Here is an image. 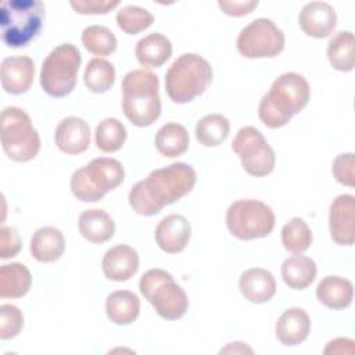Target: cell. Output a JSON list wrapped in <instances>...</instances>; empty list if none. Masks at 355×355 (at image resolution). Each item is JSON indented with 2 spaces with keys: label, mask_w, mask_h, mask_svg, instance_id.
Returning a JSON list of instances; mask_svg holds the SVG:
<instances>
[{
  "label": "cell",
  "mask_w": 355,
  "mask_h": 355,
  "mask_svg": "<svg viewBox=\"0 0 355 355\" xmlns=\"http://www.w3.org/2000/svg\"><path fill=\"white\" fill-rule=\"evenodd\" d=\"M135 54L140 65L159 68L171 58L172 43L165 35L154 32L137 42Z\"/></svg>",
  "instance_id": "23"
},
{
  "label": "cell",
  "mask_w": 355,
  "mask_h": 355,
  "mask_svg": "<svg viewBox=\"0 0 355 355\" xmlns=\"http://www.w3.org/2000/svg\"><path fill=\"white\" fill-rule=\"evenodd\" d=\"M83 82L90 92L98 94L105 93L114 86L115 68L110 61L96 57L87 62L83 73Z\"/></svg>",
  "instance_id": "31"
},
{
  "label": "cell",
  "mask_w": 355,
  "mask_h": 355,
  "mask_svg": "<svg viewBox=\"0 0 355 355\" xmlns=\"http://www.w3.org/2000/svg\"><path fill=\"white\" fill-rule=\"evenodd\" d=\"M101 269L108 280L126 282L139 269V254L130 245L118 244L104 254Z\"/></svg>",
  "instance_id": "18"
},
{
  "label": "cell",
  "mask_w": 355,
  "mask_h": 355,
  "mask_svg": "<svg viewBox=\"0 0 355 355\" xmlns=\"http://www.w3.org/2000/svg\"><path fill=\"white\" fill-rule=\"evenodd\" d=\"M191 237V226L189 220L179 214H171L159 220L155 229V241L166 254H178L183 251Z\"/></svg>",
  "instance_id": "15"
},
{
  "label": "cell",
  "mask_w": 355,
  "mask_h": 355,
  "mask_svg": "<svg viewBox=\"0 0 355 355\" xmlns=\"http://www.w3.org/2000/svg\"><path fill=\"white\" fill-rule=\"evenodd\" d=\"M80 62V51L72 43L54 47L40 69V86L44 93L55 98L68 96L76 86Z\"/></svg>",
  "instance_id": "8"
},
{
  "label": "cell",
  "mask_w": 355,
  "mask_h": 355,
  "mask_svg": "<svg viewBox=\"0 0 355 355\" xmlns=\"http://www.w3.org/2000/svg\"><path fill=\"white\" fill-rule=\"evenodd\" d=\"M276 216L272 208L254 198L232 202L226 211V226L239 240H255L272 233Z\"/></svg>",
  "instance_id": "10"
},
{
  "label": "cell",
  "mask_w": 355,
  "mask_h": 355,
  "mask_svg": "<svg viewBox=\"0 0 355 355\" xmlns=\"http://www.w3.org/2000/svg\"><path fill=\"white\" fill-rule=\"evenodd\" d=\"M354 340L334 338L324 348V354H354Z\"/></svg>",
  "instance_id": "41"
},
{
  "label": "cell",
  "mask_w": 355,
  "mask_h": 355,
  "mask_svg": "<svg viewBox=\"0 0 355 355\" xmlns=\"http://www.w3.org/2000/svg\"><path fill=\"white\" fill-rule=\"evenodd\" d=\"M354 168H355L354 153H343L334 158L331 172H333L334 179L340 184L354 187L355 186Z\"/></svg>",
  "instance_id": "37"
},
{
  "label": "cell",
  "mask_w": 355,
  "mask_h": 355,
  "mask_svg": "<svg viewBox=\"0 0 355 355\" xmlns=\"http://www.w3.org/2000/svg\"><path fill=\"white\" fill-rule=\"evenodd\" d=\"M158 76L144 68L129 71L122 79V110L139 128L153 125L161 115Z\"/></svg>",
  "instance_id": "3"
},
{
  "label": "cell",
  "mask_w": 355,
  "mask_h": 355,
  "mask_svg": "<svg viewBox=\"0 0 355 355\" xmlns=\"http://www.w3.org/2000/svg\"><path fill=\"white\" fill-rule=\"evenodd\" d=\"M318 301L330 309H345L352 304L354 286L348 279L326 276L316 287Z\"/></svg>",
  "instance_id": "22"
},
{
  "label": "cell",
  "mask_w": 355,
  "mask_h": 355,
  "mask_svg": "<svg viewBox=\"0 0 355 355\" xmlns=\"http://www.w3.org/2000/svg\"><path fill=\"white\" fill-rule=\"evenodd\" d=\"M318 268L312 258L295 254L282 263V279L293 290H304L311 286L316 277Z\"/></svg>",
  "instance_id": "26"
},
{
  "label": "cell",
  "mask_w": 355,
  "mask_h": 355,
  "mask_svg": "<svg viewBox=\"0 0 355 355\" xmlns=\"http://www.w3.org/2000/svg\"><path fill=\"white\" fill-rule=\"evenodd\" d=\"M126 128L116 118L103 119L94 132L96 146L103 153H115L122 148L126 141Z\"/></svg>",
  "instance_id": "32"
},
{
  "label": "cell",
  "mask_w": 355,
  "mask_h": 355,
  "mask_svg": "<svg viewBox=\"0 0 355 355\" xmlns=\"http://www.w3.org/2000/svg\"><path fill=\"white\" fill-rule=\"evenodd\" d=\"M257 0H233V1H218V7L230 17H243L257 8Z\"/></svg>",
  "instance_id": "40"
},
{
  "label": "cell",
  "mask_w": 355,
  "mask_h": 355,
  "mask_svg": "<svg viewBox=\"0 0 355 355\" xmlns=\"http://www.w3.org/2000/svg\"><path fill=\"white\" fill-rule=\"evenodd\" d=\"M230 132V123L222 114H208L196 125V139L205 147H216L222 144Z\"/></svg>",
  "instance_id": "30"
},
{
  "label": "cell",
  "mask_w": 355,
  "mask_h": 355,
  "mask_svg": "<svg viewBox=\"0 0 355 355\" xmlns=\"http://www.w3.org/2000/svg\"><path fill=\"white\" fill-rule=\"evenodd\" d=\"M22 241L15 227L1 226L0 229V258L8 259L15 257L21 250Z\"/></svg>",
  "instance_id": "38"
},
{
  "label": "cell",
  "mask_w": 355,
  "mask_h": 355,
  "mask_svg": "<svg viewBox=\"0 0 355 355\" xmlns=\"http://www.w3.org/2000/svg\"><path fill=\"white\" fill-rule=\"evenodd\" d=\"M24 327V315L15 305L3 304L0 306V337L10 340L18 336Z\"/></svg>",
  "instance_id": "36"
},
{
  "label": "cell",
  "mask_w": 355,
  "mask_h": 355,
  "mask_svg": "<svg viewBox=\"0 0 355 355\" xmlns=\"http://www.w3.org/2000/svg\"><path fill=\"white\" fill-rule=\"evenodd\" d=\"M32 286L29 269L19 262L1 265L0 268V297L21 298L28 294Z\"/></svg>",
  "instance_id": "27"
},
{
  "label": "cell",
  "mask_w": 355,
  "mask_h": 355,
  "mask_svg": "<svg viewBox=\"0 0 355 355\" xmlns=\"http://www.w3.org/2000/svg\"><path fill=\"white\" fill-rule=\"evenodd\" d=\"M125 179V169L115 158L100 157L76 169L71 176V191L83 202L101 200Z\"/></svg>",
  "instance_id": "6"
},
{
  "label": "cell",
  "mask_w": 355,
  "mask_h": 355,
  "mask_svg": "<svg viewBox=\"0 0 355 355\" xmlns=\"http://www.w3.org/2000/svg\"><path fill=\"white\" fill-rule=\"evenodd\" d=\"M35 79V62L28 55H12L1 61V86L14 96L26 93Z\"/></svg>",
  "instance_id": "16"
},
{
  "label": "cell",
  "mask_w": 355,
  "mask_h": 355,
  "mask_svg": "<svg viewBox=\"0 0 355 355\" xmlns=\"http://www.w3.org/2000/svg\"><path fill=\"white\" fill-rule=\"evenodd\" d=\"M1 147L15 162L33 159L40 150V137L29 115L19 107H6L0 115Z\"/></svg>",
  "instance_id": "9"
},
{
  "label": "cell",
  "mask_w": 355,
  "mask_h": 355,
  "mask_svg": "<svg viewBox=\"0 0 355 355\" xmlns=\"http://www.w3.org/2000/svg\"><path fill=\"white\" fill-rule=\"evenodd\" d=\"M139 290L165 320L180 319L187 312L189 297L186 291L164 269L154 268L147 270L140 277Z\"/></svg>",
  "instance_id": "7"
},
{
  "label": "cell",
  "mask_w": 355,
  "mask_h": 355,
  "mask_svg": "<svg viewBox=\"0 0 355 355\" xmlns=\"http://www.w3.org/2000/svg\"><path fill=\"white\" fill-rule=\"evenodd\" d=\"M232 150L239 155L244 171L251 176L262 178L275 169V151L261 130L254 126L239 129L233 139Z\"/></svg>",
  "instance_id": "12"
},
{
  "label": "cell",
  "mask_w": 355,
  "mask_h": 355,
  "mask_svg": "<svg viewBox=\"0 0 355 355\" xmlns=\"http://www.w3.org/2000/svg\"><path fill=\"white\" fill-rule=\"evenodd\" d=\"M118 6H119L118 0H114V1H111V0H78V1L72 0L71 1V7L78 14H83V15L107 14Z\"/></svg>",
  "instance_id": "39"
},
{
  "label": "cell",
  "mask_w": 355,
  "mask_h": 355,
  "mask_svg": "<svg viewBox=\"0 0 355 355\" xmlns=\"http://www.w3.org/2000/svg\"><path fill=\"white\" fill-rule=\"evenodd\" d=\"M240 293L254 304H263L276 294L275 276L263 268H251L241 273L239 279Z\"/></svg>",
  "instance_id": "19"
},
{
  "label": "cell",
  "mask_w": 355,
  "mask_h": 355,
  "mask_svg": "<svg viewBox=\"0 0 355 355\" xmlns=\"http://www.w3.org/2000/svg\"><path fill=\"white\" fill-rule=\"evenodd\" d=\"M222 352H252V349L251 348H248L247 345H245V343H230V344H227L223 349H220V354Z\"/></svg>",
  "instance_id": "42"
},
{
  "label": "cell",
  "mask_w": 355,
  "mask_h": 355,
  "mask_svg": "<svg viewBox=\"0 0 355 355\" xmlns=\"http://www.w3.org/2000/svg\"><path fill=\"white\" fill-rule=\"evenodd\" d=\"M78 227L80 234L94 244L108 241L115 233V223L112 218L100 208L83 211L79 215Z\"/></svg>",
  "instance_id": "24"
},
{
  "label": "cell",
  "mask_w": 355,
  "mask_h": 355,
  "mask_svg": "<svg viewBox=\"0 0 355 355\" xmlns=\"http://www.w3.org/2000/svg\"><path fill=\"white\" fill-rule=\"evenodd\" d=\"M329 229L331 240L338 245L351 247L355 241V197L337 196L329 209Z\"/></svg>",
  "instance_id": "13"
},
{
  "label": "cell",
  "mask_w": 355,
  "mask_h": 355,
  "mask_svg": "<svg viewBox=\"0 0 355 355\" xmlns=\"http://www.w3.org/2000/svg\"><path fill=\"white\" fill-rule=\"evenodd\" d=\"M327 58L337 71L349 72L354 69V33L351 31H341L330 39L327 44Z\"/></svg>",
  "instance_id": "29"
},
{
  "label": "cell",
  "mask_w": 355,
  "mask_h": 355,
  "mask_svg": "<svg viewBox=\"0 0 355 355\" xmlns=\"http://www.w3.org/2000/svg\"><path fill=\"white\" fill-rule=\"evenodd\" d=\"M212 67L204 57L196 53H184L168 68L165 92L173 103H190L207 90L212 82Z\"/></svg>",
  "instance_id": "4"
},
{
  "label": "cell",
  "mask_w": 355,
  "mask_h": 355,
  "mask_svg": "<svg viewBox=\"0 0 355 355\" xmlns=\"http://www.w3.org/2000/svg\"><path fill=\"white\" fill-rule=\"evenodd\" d=\"M190 144V137L186 128L176 122L162 125L155 135V147L158 153L168 158L183 155Z\"/></svg>",
  "instance_id": "28"
},
{
  "label": "cell",
  "mask_w": 355,
  "mask_h": 355,
  "mask_svg": "<svg viewBox=\"0 0 355 355\" xmlns=\"http://www.w3.org/2000/svg\"><path fill=\"white\" fill-rule=\"evenodd\" d=\"M82 43L85 49L94 55H110L116 50L115 35L103 25H90L82 32Z\"/></svg>",
  "instance_id": "34"
},
{
  "label": "cell",
  "mask_w": 355,
  "mask_h": 355,
  "mask_svg": "<svg viewBox=\"0 0 355 355\" xmlns=\"http://www.w3.org/2000/svg\"><path fill=\"white\" fill-rule=\"evenodd\" d=\"M44 14L39 0H4L0 7L3 43L12 49L28 46L40 32Z\"/></svg>",
  "instance_id": "5"
},
{
  "label": "cell",
  "mask_w": 355,
  "mask_h": 355,
  "mask_svg": "<svg viewBox=\"0 0 355 355\" xmlns=\"http://www.w3.org/2000/svg\"><path fill=\"white\" fill-rule=\"evenodd\" d=\"M311 331V318L302 308L286 309L276 323V337L287 347H294L306 340Z\"/></svg>",
  "instance_id": "20"
},
{
  "label": "cell",
  "mask_w": 355,
  "mask_h": 355,
  "mask_svg": "<svg viewBox=\"0 0 355 355\" xmlns=\"http://www.w3.org/2000/svg\"><path fill=\"white\" fill-rule=\"evenodd\" d=\"M311 97L308 80L297 72H286L277 76L269 92L258 105L261 122L270 129L287 125L291 118L302 111Z\"/></svg>",
  "instance_id": "2"
},
{
  "label": "cell",
  "mask_w": 355,
  "mask_h": 355,
  "mask_svg": "<svg viewBox=\"0 0 355 355\" xmlns=\"http://www.w3.org/2000/svg\"><path fill=\"white\" fill-rule=\"evenodd\" d=\"M197 182V173L186 162H173L154 169L129 191V205L143 216L157 215L189 194Z\"/></svg>",
  "instance_id": "1"
},
{
  "label": "cell",
  "mask_w": 355,
  "mask_h": 355,
  "mask_svg": "<svg viewBox=\"0 0 355 355\" xmlns=\"http://www.w3.org/2000/svg\"><path fill=\"white\" fill-rule=\"evenodd\" d=\"M105 313L112 323L128 326L140 313V300L135 293L128 290L114 291L105 300Z\"/></svg>",
  "instance_id": "25"
},
{
  "label": "cell",
  "mask_w": 355,
  "mask_h": 355,
  "mask_svg": "<svg viewBox=\"0 0 355 355\" xmlns=\"http://www.w3.org/2000/svg\"><path fill=\"white\" fill-rule=\"evenodd\" d=\"M283 31L269 18H257L244 26L236 40L239 53L245 58H273L284 49Z\"/></svg>",
  "instance_id": "11"
},
{
  "label": "cell",
  "mask_w": 355,
  "mask_h": 355,
  "mask_svg": "<svg viewBox=\"0 0 355 355\" xmlns=\"http://www.w3.org/2000/svg\"><path fill=\"white\" fill-rule=\"evenodd\" d=\"M65 250V239L60 229L54 226L39 227L31 239V254L42 263L58 261Z\"/></svg>",
  "instance_id": "21"
},
{
  "label": "cell",
  "mask_w": 355,
  "mask_h": 355,
  "mask_svg": "<svg viewBox=\"0 0 355 355\" xmlns=\"http://www.w3.org/2000/svg\"><path fill=\"white\" fill-rule=\"evenodd\" d=\"M154 22L153 14L139 6H125L116 12V24L128 35H136L150 28Z\"/></svg>",
  "instance_id": "35"
},
{
  "label": "cell",
  "mask_w": 355,
  "mask_h": 355,
  "mask_svg": "<svg viewBox=\"0 0 355 355\" xmlns=\"http://www.w3.org/2000/svg\"><path fill=\"white\" fill-rule=\"evenodd\" d=\"M54 141L65 154H82L90 144V128L87 122L79 116H67L58 122Z\"/></svg>",
  "instance_id": "17"
},
{
  "label": "cell",
  "mask_w": 355,
  "mask_h": 355,
  "mask_svg": "<svg viewBox=\"0 0 355 355\" xmlns=\"http://www.w3.org/2000/svg\"><path fill=\"white\" fill-rule=\"evenodd\" d=\"M282 244L288 252H305L312 244V232L308 223L300 216L291 218L282 227Z\"/></svg>",
  "instance_id": "33"
},
{
  "label": "cell",
  "mask_w": 355,
  "mask_h": 355,
  "mask_svg": "<svg viewBox=\"0 0 355 355\" xmlns=\"http://www.w3.org/2000/svg\"><path fill=\"white\" fill-rule=\"evenodd\" d=\"M298 24L305 35L315 39H323L334 31L337 14L326 1H311L301 8Z\"/></svg>",
  "instance_id": "14"
}]
</instances>
